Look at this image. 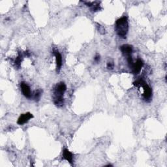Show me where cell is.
Masks as SVG:
<instances>
[{
  "label": "cell",
  "instance_id": "obj_1",
  "mask_svg": "<svg viewBox=\"0 0 167 167\" xmlns=\"http://www.w3.org/2000/svg\"><path fill=\"white\" fill-rule=\"evenodd\" d=\"M66 89V85L63 82L58 83L54 87V99H53V101H54V104L58 107H61L64 104L63 95Z\"/></svg>",
  "mask_w": 167,
  "mask_h": 167
},
{
  "label": "cell",
  "instance_id": "obj_2",
  "mask_svg": "<svg viewBox=\"0 0 167 167\" xmlns=\"http://www.w3.org/2000/svg\"><path fill=\"white\" fill-rule=\"evenodd\" d=\"M115 30L117 35L122 39H125L129 31V23L128 18L123 16L117 20L115 24Z\"/></svg>",
  "mask_w": 167,
  "mask_h": 167
},
{
  "label": "cell",
  "instance_id": "obj_3",
  "mask_svg": "<svg viewBox=\"0 0 167 167\" xmlns=\"http://www.w3.org/2000/svg\"><path fill=\"white\" fill-rule=\"evenodd\" d=\"M134 85L138 88H143V98L146 101H150L152 97V90L142 78H139L134 82Z\"/></svg>",
  "mask_w": 167,
  "mask_h": 167
},
{
  "label": "cell",
  "instance_id": "obj_4",
  "mask_svg": "<svg viewBox=\"0 0 167 167\" xmlns=\"http://www.w3.org/2000/svg\"><path fill=\"white\" fill-rule=\"evenodd\" d=\"M144 66V62L142 59H138L135 62L133 63L130 69L132 70V72L134 75H138L141 71L142 68Z\"/></svg>",
  "mask_w": 167,
  "mask_h": 167
},
{
  "label": "cell",
  "instance_id": "obj_5",
  "mask_svg": "<svg viewBox=\"0 0 167 167\" xmlns=\"http://www.w3.org/2000/svg\"><path fill=\"white\" fill-rule=\"evenodd\" d=\"M33 118V116L31 113L30 112H26L25 114H22L18 119L17 123L20 125H22L25 124L29 122V120L32 119Z\"/></svg>",
  "mask_w": 167,
  "mask_h": 167
},
{
  "label": "cell",
  "instance_id": "obj_6",
  "mask_svg": "<svg viewBox=\"0 0 167 167\" xmlns=\"http://www.w3.org/2000/svg\"><path fill=\"white\" fill-rule=\"evenodd\" d=\"M54 54L56 58V71L59 72L61 70L62 66V56L61 54L59 52L58 50H54Z\"/></svg>",
  "mask_w": 167,
  "mask_h": 167
},
{
  "label": "cell",
  "instance_id": "obj_7",
  "mask_svg": "<svg viewBox=\"0 0 167 167\" xmlns=\"http://www.w3.org/2000/svg\"><path fill=\"white\" fill-rule=\"evenodd\" d=\"M21 90L23 95L28 99H30L32 97V93L30 90V86L24 82H22L21 84Z\"/></svg>",
  "mask_w": 167,
  "mask_h": 167
},
{
  "label": "cell",
  "instance_id": "obj_8",
  "mask_svg": "<svg viewBox=\"0 0 167 167\" xmlns=\"http://www.w3.org/2000/svg\"><path fill=\"white\" fill-rule=\"evenodd\" d=\"M120 50L122 53V54L125 56H129L133 52V47L132 46L129 44H123L121 47H120Z\"/></svg>",
  "mask_w": 167,
  "mask_h": 167
},
{
  "label": "cell",
  "instance_id": "obj_9",
  "mask_svg": "<svg viewBox=\"0 0 167 167\" xmlns=\"http://www.w3.org/2000/svg\"><path fill=\"white\" fill-rule=\"evenodd\" d=\"M62 155L63 158L65 159L67 161H68L69 164L71 165H73V154L71 151H69L68 149H64L63 150Z\"/></svg>",
  "mask_w": 167,
  "mask_h": 167
},
{
  "label": "cell",
  "instance_id": "obj_10",
  "mask_svg": "<svg viewBox=\"0 0 167 167\" xmlns=\"http://www.w3.org/2000/svg\"><path fill=\"white\" fill-rule=\"evenodd\" d=\"M87 6L90 7L91 8L92 11H98L99 10H100V2H84Z\"/></svg>",
  "mask_w": 167,
  "mask_h": 167
},
{
  "label": "cell",
  "instance_id": "obj_11",
  "mask_svg": "<svg viewBox=\"0 0 167 167\" xmlns=\"http://www.w3.org/2000/svg\"><path fill=\"white\" fill-rule=\"evenodd\" d=\"M23 59H24V54H22V53L20 52L18 54V56L16 58L15 60V65L16 68L19 69L20 67H21V65Z\"/></svg>",
  "mask_w": 167,
  "mask_h": 167
},
{
  "label": "cell",
  "instance_id": "obj_12",
  "mask_svg": "<svg viewBox=\"0 0 167 167\" xmlns=\"http://www.w3.org/2000/svg\"><path fill=\"white\" fill-rule=\"evenodd\" d=\"M42 93H43V91L41 90H40V89L36 90L34 92V93H33V99H34V100L35 101H39L40 99H41Z\"/></svg>",
  "mask_w": 167,
  "mask_h": 167
},
{
  "label": "cell",
  "instance_id": "obj_13",
  "mask_svg": "<svg viewBox=\"0 0 167 167\" xmlns=\"http://www.w3.org/2000/svg\"><path fill=\"white\" fill-rule=\"evenodd\" d=\"M106 67L108 68V69L112 70L114 69V63L113 62L110 61L107 63V64H106Z\"/></svg>",
  "mask_w": 167,
  "mask_h": 167
},
{
  "label": "cell",
  "instance_id": "obj_14",
  "mask_svg": "<svg viewBox=\"0 0 167 167\" xmlns=\"http://www.w3.org/2000/svg\"><path fill=\"white\" fill-rule=\"evenodd\" d=\"M97 24L98 25L97 28H99V32L101 33H102V34H104V33H105V30L104 29V28L103 27V26H102L101 25H100V24Z\"/></svg>",
  "mask_w": 167,
  "mask_h": 167
},
{
  "label": "cell",
  "instance_id": "obj_15",
  "mask_svg": "<svg viewBox=\"0 0 167 167\" xmlns=\"http://www.w3.org/2000/svg\"><path fill=\"white\" fill-rule=\"evenodd\" d=\"M100 59H101V56H100V55H99V54H97L94 58V61L95 62H100Z\"/></svg>",
  "mask_w": 167,
  "mask_h": 167
},
{
  "label": "cell",
  "instance_id": "obj_16",
  "mask_svg": "<svg viewBox=\"0 0 167 167\" xmlns=\"http://www.w3.org/2000/svg\"><path fill=\"white\" fill-rule=\"evenodd\" d=\"M106 166H112V165H110V164H109V165H106Z\"/></svg>",
  "mask_w": 167,
  "mask_h": 167
}]
</instances>
